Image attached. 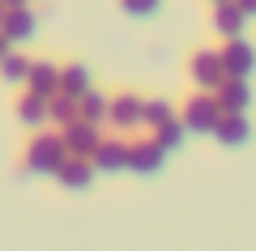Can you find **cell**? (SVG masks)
Instances as JSON below:
<instances>
[{"label":"cell","mask_w":256,"mask_h":251,"mask_svg":"<svg viewBox=\"0 0 256 251\" xmlns=\"http://www.w3.org/2000/svg\"><path fill=\"white\" fill-rule=\"evenodd\" d=\"M64 158H68V153H64L60 132H43V128H38V136L26 145V175H56Z\"/></svg>","instance_id":"cell-1"},{"label":"cell","mask_w":256,"mask_h":251,"mask_svg":"<svg viewBox=\"0 0 256 251\" xmlns=\"http://www.w3.org/2000/svg\"><path fill=\"white\" fill-rule=\"evenodd\" d=\"M218 119H222L218 98H214L210 90H201V94H192V98L184 102V115H180V124L188 128V132H205V136H210Z\"/></svg>","instance_id":"cell-2"},{"label":"cell","mask_w":256,"mask_h":251,"mask_svg":"<svg viewBox=\"0 0 256 251\" xmlns=\"http://www.w3.org/2000/svg\"><path fill=\"white\" fill-rule=\"evenodd\" d=\"M60 141H64V153H68V158H90L94 145L102 141V132H98V124H90V119H73V124L60 128Z\"/></svg>","instance_id":"cell-3"},{"label":"cell","mask_w":256,"mask_h":251,"mask_svg":"<svg viewBox=\"0 0 256 251\" xmlns=\"http://www.w3.org/2000/svg\"><path fill=\"white\" fill-rule=\"evenodd\" d=\"M188 77H192V85L196 90H218L222 81H226V68H222V60H218V51H196L188 60Z\"/></svg>","instance_id":"cell-4"},{"label":"cell","mask_w":256,"mask_h":251,"mask_svg":"<svg viewBox=\"0 0 256 251\" xmlns=\"http://www.w3.org/2000/svg\"><path fill=\"white\" fill-rule=\"evenodd\" d=\"M218 60H222V68H226V77H248V72L256 68V47L248 43L244 34L226 38V47L218 51Z\"/></svg>","instance_id":"cell-5"},{"label":"cell","mask_w":256,"mask_h":251,"mask_svg":"<svg viewBox=\"0 0 256 251\" xmlns=\"http://www.w3.org/2000/svg\"><path fill=\"white\" fill-rule=\"evenodd\" d=\"M162 166H166V149H158L154 136H150V141H128V171L158 175Z\"/></svg>","instance_id":"cell-6"},{"label":"cell","mask_w":256,"mask_h":251,"mask_svg":"<svg viewBox=\"0 0 256 251\" xmlns=\"http://www.w3.org/2000/svg\"><path fill=\"white\" fill-rule=\"evenodd\" d=\"M90 166L102 175H116V171H128V141L111 136V141H98L90 153Z\"/></svg>","instance_id":"cell-7"},{"label":"cell","mask_w":256,"mask_h":251,"mask_svg":"<svg viewBox=\"0 0 256 251\" xmlns=\"http://www.w3.org/2000/svg\"><path fill=\"white\" fill-rule=\"evenodd\" d=\"M141 107H146L141 94H116L111 107H107V119L120 128V132H132V128H141Z\"/></svg>","instance_id":"cell-8"},{"label":"cell","mask_w":256,"mask_h":251,"mask_svg":"<svg viewBox=\"0 0 256 251\" xmlns=\"http://www.w3.org/2000/svg\"><path fill=\"white\" fill-rule=\"evenodd\" d=\"M214 136H218V145H226V149H239V145H248V136H252V124H248L244 111H222V119L214 124Z\"/></svg>","instance_id":"cell-9"},{"label":"cell","mask_w":256,"mask_h":251,"mask_svg":"<svg viewBox=\"0 0 256 251\" xmlns=\"http://www.w3.org/2000/svg\"><path fill=\"white\" fill-rule=\"evenodd\" d=\"M0 30L9 34V43H30V38L38 34V17L30 13V4H22V9H4Z\"/></svg>","instance_id":"cell-10"},{"label":"cell","mask_w":256,"mask_h":251,"mask_svg":"<svg viewBox=\"0 0 256 251\" xmlns=\"http://www.w3.org/2000/svg\"><path fill=\"white\" fill-rule=\"evenodd\" d=\"M26 85H30V94H38V98H52V94H60V68H56L52 60H30Z\"/></svg>","instance_id":"cell-11"},{"label":"cell","mask_w":256,"mask_h":251,"mask_svg":"<svg viewBox=\"0 0 256 251\" xmlns=\"http://www.w3.org/2000/svg\"><path fill=\"white\" fill-rule=\"evenodd\" d=\"M56 179H60L68 192H86V188L94 183V166H90V158H64V162H60V171H56Z\"/></svg>","instance_id":"cell-12"},{"label":"cell","mask_w":256,"mask_h":251,"mask_svg":"<svg viewBox=\"0 0 256 251\" xmlns=\"http://www.w3.org/2000/svg\"><path fill=\"white\" fill-rule=\"evenodd\" d=\"M214 98H218L222 111H248V102H252V90H248V77H226L214 90Z\"/></svg>","instance_id":"cell-13"},{"label":"cell","mask_w":256,"mask_h":251,"mask_svg":"<svg viewBox=\"0 0 256 251\" xmlns=\"http://www.w3.org/2000/svg\"><path fill=\"white\" fill-rule=\"evenodd\" d=\"M244 26H248V17H244V9H239L235 0L214 4V30H218L222 38H239V34H244Z\"/></svg>","instance_id":"cell-14"},{"label":"cell","mask_w":256,"mask_h":251,"mask_svg":"<svg viewBox=\"0 0 256 251\" xmlns=\"http://www.w3.org/2000/svg\"><path fill=\"white\" fill-rule=\"evenodd\" d=\"M18 119H22L26 128H34V132H38V128L47 124V98H38V94L26 90V94L18 98Z\"/></svg>","instance_id":"cell-15"},{"label":"cell","mask_w":256,"mask_h":251,"mask_svg":"<svg viewBox=\"0 0 256 251\" xmlns=\"http://www.w3.org/2000/svg\"><path fill=\"white\" fill-rule=\"evenodd\" d=\"M107 107H111V98H107V94H98L94 85L77 98V115L90 119V124H102V119H107Z\"/></svg>","instance_id":"cell-16"},{"label":"cell","mask_w":256,"mask_h":251,"mask_svg":"<svg viewBox=\"0 0 256 251\" xmlns=\"http://www.w3.org/2000/svg\"><path fill=\"white\" fill-rule=\"evenodd\" d=\"M86 90H90V72H86V64H64V68H60V94L82 98Z\"/></svg>","instance_id":"cell-17"},{"label":"cell","mask_w":256,"mask_h":251,"mask_svg":"<svg viewBox=\"0 0 256 251\" xmlns=\"http://www.w3.org/2000/svg\"><path fill=\"white\" fill-rule=\"evenodd\" d=\"M73 119H82L77 115V98H68V94H52L47 98V124H73Z\"/></svg>","instance_id":"cell-18"},{"label":"cell","mask_w":256,"mask_h":251,"mask_svg":"<svg viewBox=\"0 0 256 251\" xmlns=\"http://www.w3.org/2000/svg\"><path fill=\"white\" fill-rule=\"evenodd\" d=\"M184 136H188V128L180 124V115L154 128V145H158V149H166V153H175V149H180V145H184Z\"/></svg>","instance_id":"cell-19"},{"label":"cell","mask_w":256,"mask_h":251,"mask_svg":"<svg viewBox=\"0 0 256 251\" xmlns=\"http://www.w3.org/2000/svg\"><path fill=\"white\" fill-rule=\"evenodd\" d=\"M26 72H30V55L9 51L4 60H0V77L9 81V85H26Z\"/></svg>","instance_id":"cell-20"},{"label":"cell","mask_w":256,"mask_h":251,"mask_svg":"<svg viewBox=\"0 0 256 251\" xmlns=\"http://www.w3.org/2000/svg\"><path fill=\"white\" fill-rule=\"evenodd\" d=\"M166 119H175V107L166 98H146V107H141V124L146 128H158L166 124Z\"/></svg>","instance_id":"cell-21"},{"label":"cell","mask_w":256,"mask_h":251,"mask_svg":"<svg viewBox=\"0 0 256 251\" xmlns=\"http://www.w3.org/2000/svg\"><path fill=\"white\" fill-rule=\"evenodd\" d=\"M120 9H124L128 13V17H154V13L158 9H162V0H120Z\"/></svg>","instance_id":"cell-22"},{"label":"cell","mask_w":256,"mask_h":251,"mask_svg":"<svg viewBox=\"0 0 256 251\" xmlns=\"http://www.w3.org/2000/svg\"><path fill=\"white\" fill-rule=\"evenodd\" d=\"M239 9H244V17H256V0H235Z\"/></svg>","instance_id":"cell-23"},{"label":"cell","mask_w":256,"mask_h":251,"mask_svg":"<svg viewBox=\"0 0 256 251\" xmlns=\"http://www.w3.org/2000/svg\"><path fill=\"white\" fill-rule=\"evenodd\" d=\"M13 51V43H9V34H4V30H0V60H4V55Z\"/></svg>","instance_id":"cell-24"},{"label":"cell","mask_w":256,"mask_h":251,"mask_svg":"<svg viewBox=\"0 0 256 251\" xmlns=\"http://www.w3.org/2000/svg\"><path fill=\"white\" fill-rule=\"evenodd\" d=\"M4 9H22V4H30V0H0Z\"/></svg>","instance_id":"cell-25"},{"label":"cell","mask_w":256,"mask_h":251,"mask_svg":"<svg viewBox=\"0 0 256 251\" xmlns=\"http://www.w3.org/2000/svg\"><path fill=\"white\" fill-rule=\"evenodd\" d=\"M210 4H226V0H210Z\"/></svg>","instance_id":"cell-26"},{"label":"cell","mask_w":256,"mask_h":251,"mask_svg":"<svg viewBox=\"0 0 256 251\" xmlns=\"http://www.w3.org/2000/svg\"><path fill=\"white\" fill-rule=\"evenodd\" d=\"M0 21H4V4H0Z\"/></svg>","instance_id":"cell-27"}]
</instances>
